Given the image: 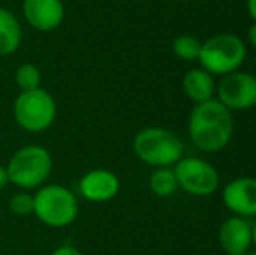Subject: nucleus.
I'll return each instance as SVG.
<instances>
[{
  "mask_svg": "<svg viewBox=\"0 0 256 255\" xmlns=\"http://www.w3.org/2000/svg\"><path fill=\"white\" fill-rule=\"evenodd\" d=\"M188 135L202 152H220L234 136L232 112L216 98L197 103L188 117Z\"/></svg>",
  "mask_w": 256,
  "mask_h": 255,
  "instance_id": "nucleus-1",
  "label": "nucleus"
},
{
  "mask_svg": "<svg viewBox=\"0 0 256 255\" xmlns=\"http://www.w3.org/2000/svg\"><path fill=\"white\" fill-rule=\"evenodd\" d=\"M52 156L46 147L32 143L12 154L6 170L9 182L21 191H37L52 173Z\"/></svg>",
  "mask_w": 256,
  "mask_h": 255,
  "instance_id": "nucleus-2",
  "label": "nucleus"
},
{
  "mask_svg": "<svg viewBox=\"0 0 256 255\" xmlns=\"http://www.w3.org/2000/svg\"><path fill=\"white\" fill-rule=\"evenodd\" d=\"M134 156L154 168H171L185 157V145L176 133L166 128L148 126L136 133L132 140Z\"/></svg>",
  "mask_w": 256,
  "mask_h": 255,
  "instance_id": "nucleus-3",
  "label": "nucleus"
},
{
  "mask_svg": "<svg viewBox=\"0 0 256 255\" xmlns=\"http://www.w3.org/2000/svg\"><path fill=\"white\" fill-rule=\"evenodd\" d=\"M34 215L48 227H68L78 217V199L64 185L46 184L34 194Z\"/></svg>",
  "mask_w": 256,
  "mask_h": 255,
  "instance_id": "nucleus-4",
  "label": "nucleus"
},
{
  "mask_svg": "<svg viewBox=\"0 0 256 255\" xmlns=\"http://www.w3.org/2000/svg\"><path fill=\"white\" fill-rule=\"evenodd\" d=\"M248 58L246 42L236 34H218L202 42L197 62L211 75H225L237 72Z\"/></svg>",
  "mask_w": 256,
  "mask_h": 255,
  "instance_id": "nucleus-5",
  "label": "nucleus"
},
{
  "mask_svg": "<svg viewBox=\"0 0 256 255\" xmlns=\"http://www.w3.org/2000/svg\"><path fill=\"white\" fill-rule=\"evenodd\" d=\"M14 121L28 133H44L58 117V103L48 89L21 91L14 100Z\"/></svg>",
  "mask_w": 256,
  "mask_h": 255,
  "instance_id": "nucleus-6",
  "label": "nucleus"
},
{
  "mask_svg": "<svg viewBox=\"0 0 256 255\" xmlns=\"http://www.w3.org/2000/svg\"><path fill=\"white\" fill-rule=\"evenodd\" d=\"M172 170L178 180V187L190 196L208 197L220 187L218 170L200 157H182Z\"/></svg>",
  "mask_w": 256,
  "mask_h": 255,
  "instance_id": "nucleus-7",
  "label": "nucleus"
},
{
  "mask_svg": "<svg viewBox=\"0 0 256 255\" xmlns=\"http://www.w3.org/2000/svg\"><path fill=\"white\" fill-rule=\"evenodd\" d=\"M218 102L223 103L230 112L250 110L256 107V75L250 72L237 70L225 75L216 86Z\"/></svg>",
  "mask_w": 256,
  "mask_h": 255,
  "instance_id": "nucleus-8",
  "label": "nucleus"
},
{
  "mask_svg": "<svg viewBox=\"0 0 256 255\" xmlns=\"http://www.w3.org/2000/svg\"><path fill=\"white\" fill-rule=\"evenodd\" d=\"M223 204L236 217H256V178L239 177L225 185L222 194Z\"/></svg>",
  "mask_w": 256,
  "mask_h": 255,
  "instance_id": "nucleus-9",
  "label": "nucleus"
},
{
  "mask_svg": "<svg viewBox=\"0 0 256 255\" xmlns=\"http://www.w3.org/2000/svg\"><path fill=\"white\" fill-rule=\"evenodd\" d=\"M63 0H23V16L37 32H54L64 21Z\"/></svg>",
  "mask_w": 256,
  "mask_h": 255,
  "instance_id": "nucleus-10",
  "label": "nucleus"
},
{
  "mask_svg": "<svg viewBox=\"0 0 256 255\" xmlns=\"http://www.w3.org/2000/svg\"><path fill=\"white\" fill-rule=\"evenodd\" d=\"M78 192L89 203H108L120 192V180L114 171L96 168L80 178Z\"/></svg>",
  "mask_w": 256,
  "mask_h": 255,
  "instance_id": "nucleus-11",
  "label": "nucleus"
},
{
  "mask_svg": "<svg viewBox=\"0 0 256 255\" xmlns=\"http://www.w3.org/2000/svg\"><path fill=\"white\" fill-rule=\"evenodd\" d=\"M218 241L226 255H246L253 246V224L248 218L230 217L218 231Z\"/></svg>",
  "mask_w": 256,
  "mask_h": 255,
  "instance_id": "nucleus-12",
  "label": "nucleus"
},
{
  "mask_svg": "<svg viewBox=\"0 0 256 255\" xmlns=\"http://www.w3.org/2000/svg\"><path fill=\"white\" fill-rule=\"evenodd\" d=\"M183 91L196 105L209 102L216 95L214 75L206 72L204 68H190L183 77Z\"/></svg>",
  "mask_w": 256,
  "mask_h": 255,
  "instance_id": "nucleus-13",
  "label": "nucleus"
},
{
  "mask_svg": "<svg viewBox=\"0 0 256 255\" xmlns=\"http://www.w3.org/2000/svg\"><path fill=\"white\" fill-rule=\"evenodd\" d=\"M23 44V28L18 16L7 7H0V56H10Z\"/></svg>",
  "mask_w": 256,
  "mask_h": 255,
  "instance_id": "nucleus-14",
  "label": "nucleus"
},
{
  "mask_svg": "<svg viewBox=\"0 0 256 255\" xmlns=\"http://www.w3.org/2000/svg\"><path fill=\"white\" fill-rule=\"evenodd\" d=\"M150 191L158 197H171L178 191V180L172 168H155V171L150 175Z\"/></svg>",
  "mask_w": 256,
  "mask_h": 255,
  "instance_id": "nucleus-15",
  "label": "nucleus"
},
{
  "mask_svg": "<svg viewBox=\"0 0 256 255\" xmlns=\"http://www.w3.org/2000/svg\"><path fill=\"white\" fill-rule=\"evenodd\" d=\"M14 81H16L20 91H34V89L42 88V72L35 63H21L16 68Z\"/></svg>",
  "mask_w": 256,
  "mask_h": 255,
  "instance_id": "nucleus-16",
  "label": "nucleus"
},
{
  "mask_svg": "<svg viewBox=\"0 0 256 255\" xmlns=\"http://www.w3.org/2000/svg\"><path fill=\"white\" fill-rule=\"evenodd\" d=\"M200 48H202V42L188 34L178 35L172 41V53L176 58L183 60V62H197L200 55Z\"/></svg>",
  "mask_w": 256,
  "mask_h": 255,
  "instance_id": "nucleus-17",
  "label": "nucleus"
},
{
  "mask_svg": "<svg viewBox=\"0 0 256 255\" xmlns=\"http://www.w3.org/2000/svg\"><path fill=\"white\" fill-rule=\"evenodd\" d=\"M9 210L16 217L34 215V194H30L28 191H21L14 194L9 199Z\"/></svg>",
  "mask_w": 256,
  "mask_h": 255,
  "instance_id": "nucleus-18",
  "label": "nucleus"
},
{
  "mask_svg": "<svg viewBox=\"0 0 256 255\" xmlns=\"http://www.w3.org/2000/svg\"><path fill=\"white\" fill-rule=\"evenodd\" d=\"M51 255H84L77 246H72V245H61L58 246L56 250L51 253Z\"/></svg>",
  "mask_w": 256,
  "mask_h": 255,
  "instance_id": "nucleus-19",
  "label": "nucleus"
},
{
  "mask_svg": "<svg viewBox=\"0 0 256 255\" xmlns=\"http://www.w3.org/2000/svg\"><path fill=\"white\" fill-rule=\"evenodd\" d=\"M9 184L10 182H9V175H7L6 166H0V192H2Z\"/></svg>",
  "mask_w": 256,
  "mask_h": 255,
  "instance_id": "nucleus-20",
  "label": "nucleus"
},
{
  "mask_svg": "<svg viewBox=\"0 0 256 255\" xmlns=\"http://www.w3.org/2000/svg\"><path fill=\"white\" fill-rule=\"evenodd\" d=\"M248 42H250V44L256 49V23L254 21L250 27V30H248Z\"/></svg>",
  "mask_w": 256,
  "mask_h": 255,
  "instance_id": "nucleus-21",
  "label": "nucleus"
},
{
  "mask_svg": "<svg viewBox=\"0 0 256 255\" xmlns=\"http://www.w3.org/2000/svg\"><path fill=\"white\" fill-rule=\"evenodd\" d=\"M246 6H248V13H250L251 20L256 23V0H246Z\"/></svg>",
  "mask_w": 256,
  "mask_h": 255,
  "instance_id": "nucleus-22",
  "label": "nucleus"
},
{
  "mask_svg": "<svg viewBox=\"0 0 256 255\" xmlns=\"http://www.w3.org/2000/svg\"><path fill=\"white\" fill-rule=\"evenodd\" d=\"M253 246L256 248V224L253 225Z\"/></svg>",
  "mask_w": 256,
  "mask_h": 255,
  "instance_id": "nucleus-23",
  "label": "nucleus"
},
{
  "mask_svg": "<svg viewBox=\"0 0 256 255\" xmlns=\"http://www.w3.org/2000/svg\"><path fill=\"white\" fill-rule=\"evenodd\" d=\"M246 255H256V252H250V253H246Z\"/></svg>",
  "mask_w": 256,
  "mask_h": 255,
  "instance_id": "nucleus-24",
  "label": "nucleus"
}]
</instances>
